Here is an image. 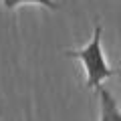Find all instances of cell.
Instances as JSON below:
<instances>
[{
    "label": "cell",
    "mask_w": 121,
    "mask_h": 121,
    "mask_svg": "<svg viewBox=\"0 0 121 121\" xmlns=\"http://www.w3.org/2000/svg\"><path fill=\"white\" fill-rule=\"evenodd\" d=\"M67 56H73L81 63L85 71V87L91 91H97L103 87V81L115 75V71L109 67V60L103 51V26L99 20H95L93 26V36L83 48H69L65 51Z\"/></svg>",
    "instance_id": "6da1fadb"
},
{
    "label": "cell",
    "mask_w": 121,
    "mask_h": 121,
    "mask_svg": "<svg viewBox=\"0 0 121 121\" xmlns=\"http://www.w3.org/2000/svg\"><path fill=\"white\" fill-rule=\"evenodd\" d=\"M97 97H99V121H121V109L115 97L111 95V91L99 87Z\"/></svg>",
    "instance_id": "7a4b0ae2"
},
{
    "label": "cell",
    "mask_w": 121,
    "mask_h": 121,
    "mask_svg": "<svg viewBox=\"0 0 121 121\" xmlns=\"http://www.w3.org/2000/svg\"><path fill=\"white\" fill-rule=\"evenodd\" d=\"M24 4H36V6H44L48 10H59L60 4L56 0H2V8L4 10H14L18 6H24Z\"/></svg>",
    "instance_id": "3957f363"
}]
</instances>
